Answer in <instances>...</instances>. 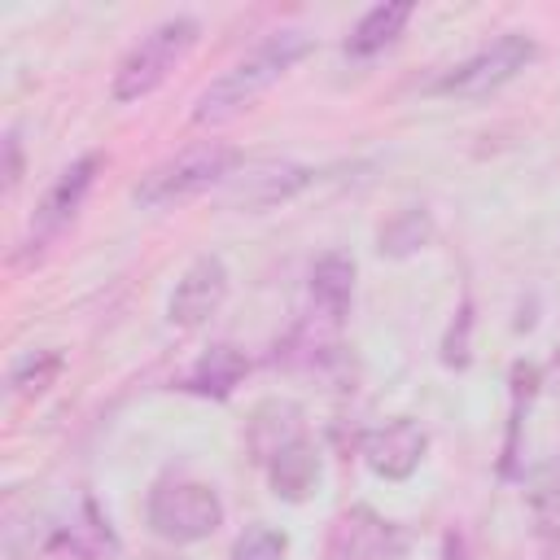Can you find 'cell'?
I'll use <instances>...</instances> for the list:
<instances>
[{"mask_svg":"<svg viewBox=\"0 0 560 560\" xmlns=\"http://www.w3.org/2000/svg\"><path fill=\"white\" fill-rule=\"evenodd\" d=\"M311 52V35L298 26L271 31L258 48H249L232 70H223L192 105V122H228L241 109H249L280 74H289L302 57Z\"/></svg>","mask_w":560,"mask_h":560,"instance_id":"6da1fadb","label":"cell"},{"mask_svg":"<svg viewBox=\"0 0 560 560\" xmlns=\"http://www.w3.org/2000/svg\"><path fill=\"white\" fill-rule=\"evenodd\" d=\"M241 166V153L223 140H197L188 149H179L175 158L158 162L140 184H136V201L144 210H166L179 206L214 184H228V175Z\"/></svg>","mask_w":560,"mask_h":560,"instance_id":"7a4b0ae2","label":"cell"},{"mask_svg":"<svg viewBox=\"0 0 560 560\" xmlns=\"http://www.w3.org/2000/svg\"><path fill=\"white\" fill-rule=\"evenodd\" d=\"M197 35H201V26L192 18H184V13L158 22L153 31H144L127 48V57L118 61V70H114V101H140L153 88H162L166 74L188 57V48L197 44Z\"/></svg>","mask_w":560,"mask_h":560,"instance_id":"3957f363","label":"cell"},{"mask_svg":"<svg viewBox=\"0 0 560 560\" xmlns=\"http://www.w3.org/2000/svg\"><path fill=\"white\" fill-rule=\"evenodd\" d=\"M534 57H538V44H534L525 31H508V35H499L494 44H486L481 52H472L468 61H459L446 79H438V92H442V96H455V101L494 96V92L508 88Z\"/></svg>","mask_w":560,"mask_h":560,"instance_id":"277c9868","label":"cell"},{"mask_svg":"<svg viewBox=\"0 0 560 560\" xmlns=\"http://www.w3.org/2000/svg\"><path fill=\"white\" fill-rule=\"evenodd\" d=\"M149 525L166 542H201L223 525V499L206 481H166L149 494Z\"/></svg>","mask_w":560,"mask_h":560,"instance_id":"5b68a950","label":"cell"},{"mask_svg":"<svg viewBox=\"0 0 560 560\" xmlns=\"http://www.w3.org/2000/svg\"><path fill=\"white\" fill-rule=\"evenodd\" d=\"M96 171H101V153H83L79 162H70V166L52 179V188L39 197V206H35V214H31V223H26L22 254H39V249H48V245L74 223L83 197H88L92 184H96Z\"/></svg>","mask_w":560,"mask_h":560,"instance_id":"8992f818","label":"cell"},{"mask_svg":"<svg viewBox=\"0 0 560 560\" xmlns=\"http://www.w3.org/2000/svg\"><path fill=\"white\" fill-rule=\"evenodd\" d=\"M306 184H311V166L289 162V158H254L228 175L223 201L232 210H271L280 201L298 197Z\"/></svg>","mask_w":560,"mask_h":560,"instance_id":"52a82bcc","label":"cell"},{"mask_svg":"<svg viewBox=\"0 0 560 560\" xmlns=\"http://www.w3.org/2000/svg\"><path fill=\"white\" fill-rule=\"evenodd\" d=\"M223 298H228V267L219 254H201L175 280L171 302H166V319L179 328H201L223 306Z\"/></svg>","mask_w":560,"mask_h":560,"instance_id":"ba28073f","label":"cell"},{"mask_svg":"<svg viewBox=\"0 0 560 560\" xmlns=\"http://www.w3.org/2000/svg\"><path fill=\"white\" fill-rule=\"evenodd\" d=\"M424 446H429V433L416 420L402 416V420H389V424H381V429H372L363 438V459H368V468L376 477L402 481V477H411L420 468Z\"/></svg>","mask_w":560,"mask_h":560,"instance_id":"9c48e42d","label":"cell"},{"mask_svg":"<svg viewBox=\"0 0 560 560\" xmlns=\"http://www.w3.org/2000/svg\"><path fill=\"white\" fill-rule=\"evenodd\" d=\"M302 438V411L289 402V398H267L254 407L249 416V429H245V442L254 451V459L271 464L289 442Z\"/></svg>","mask_w":560,"mask_h":560,"instance_id":"30bf717a","label":"cell"},{"mask_svg":"<svg viewBox=\"0 0 560 560\" xmlns=\"http://www.w3.org/2000/svg\"><path fill=\"white\" fill-rule=\"evenodd\" d=\"M267 477H271V494L284 499V503H306L319 486V451L315 442L298 438L289 442L271 464H267Z\"/></svg>","mask_w":560,"mask_h":560,"instance_id":"8fae6325","label":"cell"},{"mask_svg":"<svg viewBox=\"0 0 560 560\" xmlns=\"http://www.w3.org/2000/svg\"><path fill=\"white\" fill-rule=\"evenodd\" d=\"M350 298H354V258L341 249H328L311 267V306L328 324H337L350 311Z\"/></svg>","mask_w":560,"mask_h":560,"instance_id":"7c38bea8","label":"cell"},{"mask_svg":"<svg viewBox=\"0 0 560 560\" xmlns=\"http://www.w3.org/2000/svg\"><path fill=\"white\" fill-rule=\"evenodd\" d=\"M245 372H249V359H245L236 346L219 341V346H210V350L192 363V372H188V389L210 394V398H228V394L245 381Z\"/></svg>","mask_w":560,"mask_h":560,"instance_id":"4fadbf2b","label":"cell"},{"mask_svg":"<svg viewBox=\"0 0 560 560\" xmlns=\"http://www.w3.org/2000/svg\"><path fill=\"white\" fill-rule=\"evenodd\" d=\"M407 18H411V4H407V0L372 4V9L354 22V31H350V39H346V52H350V57H372V52H381L385 44H394V39L402 35Z\"/></svg>","mask_w":560,"mask_h":560,"instance_id":"5bb4252c","label":"cell"},{"mask_svg":"<svg viewBox=\"0 0 560 560\" xmlns=\"http://www.w3.org/2000/svg\"><path fill=\"white\" fill-rule=\"evenodd\" d=\"M429 236H433V219H429V210L424 206H407V210H398L385 228H381V254L385 258H407V254H416V249H424L429 245Z\"/></svg>","mask_w":560,"mask_h":560,"instance_id":"9a60e30c","label":"cell"},{"mask_svg":"<svg viewBox=\"0 0 560 560\" xmlns=\"http://www.w3.org/2000/svg\"><path fill=\"white\" fill-rule=\"evenodd\" d=\"M57 372H61V354L57 350H35V354H26V359L13 363L9 385H13L18 398H39L57 381Z\"/></svg>","mask_w":560,"mask_h":560,"instance_id":"2e32d148","label":"cell"},{"mask_svg":"<svg viewBox=\"0 0 560 560\" xmlns=\"http://www.w3.org/2000/svg\"><path fill=\"white\" fill-rule=\"evenodd\" d=\"M525 499L538 516L560 512V455H547L525 472Z\"/></svg>","mask_w":560,"mask_h":560,"instance_id":"e0dca14e","label":"cell"},{"mask_svg":"<svg viewBox=\"0 0 560 560\" xmlns=\"http://www.w3.org/2000/svg\"><path fill=\"white\" fill-rule=\"evenodd\" d=\"M289 538L271 525H249L236 542H232V560H284Z\"/></svg>","mask_w":560,"mask_h":560,"instance_id":"ac0fdd59","label":"cell"},{"mask_svg":"<svg viewBox=\"0 0 560 560\" xmlns=\"http://www.w3.org/2000/svg\"><path fill=\"white\" fill-rule=\"evenodd\" d=\"M468 332H472V306L464 302L455 324L446 328V341H442V363L446 368H464L468 363Z\"/></svg>","mask_w":560,"mask_h":560,"instance_id":"d6986e66","label":"cell"},{"mask_svg":"<svg viewBox=\"0 0 560 560\" xmlns=\"http://www.w3.org/2000/svg\"><path fill=\"white\" fill-rule=\"evenodd\" d=\"M22 184V140L18 131H4V188Z\"/></svg>","mask_w":560,"mask_h":560,"instance_id":"ffe728a7","label":"cell"},{"mask_svg":"<svg viewBox=\"0 0 560 560\" xmlns=\"http://www.w3.org/2000/svg\"><path fill=\"white\" fill-rule=\"evenodd\" d=\"M144 560H166V556H144Z\"/></svg>","mask_w":560,"mask_h":560,"instance_id":"44dd1931","label":"cell"}]
</instances>
